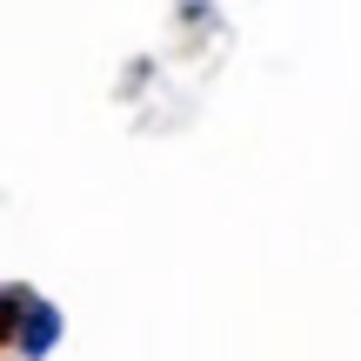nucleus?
Instances as JSON below:
<instances>
[{
  "label": "nucleus",
  "mask_w": 361,
  "mask_h": 361,
  "mask_svg": "<svg viewBox=\"0 0 361 361\" xmlns=\"http://www.w3.org/2000/svg\"><path fill=\"white\" fill-rule=\"evenodd\" d=\"M20 301H27V295H0V341L20 328Z\"/></svg>",
  "instance_id": "f257e3e1"
}]
</instances>
